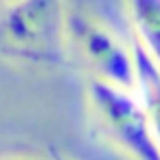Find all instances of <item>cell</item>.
<instances>
[{"mask_svg":"<svg viewBox=\"0 0 160 160\" xmlns=\"http://www.w3.org/2000/svg\"><path fill=\"white\" fill-rule=\"evenodd\" d=\"M64 0H11L0 9V57L55 68L66 62Z\"/></svg>","mask_w":160,"mask_h":160,"instance_id":"obj_1","label":"cell"},{"mask_svg":"<svg viewBox=\"0 0 160 160\" xmlns=\"http://www.w3.org/2000/svg\"><path fill=\"white\" fill-rule=\"evenodd\" d=\"M88 105L99 129L118 151L132 160H160V147L134 90L92 77Z\"/></svg>","mask_w":160,"mask_h":160,"instance_id":"obj_2","label":"cell"},{"mask_svg":"<svg viewBox=\"0 0 160 160\" xmlns=\"http://www.w3.org/2000/svg\"><path fill=\"white\" fill-rule=\"evenodd\" d=\"M68 42L75 44L81 59L94 72L97 79L114 86L134 88V53L110 29L86 13H68L66 20Z\"/></svg>","mask_w":160,"mask_h":160,"instance_id":"obj_3","label":"cell"},{"mask_svg":"<svg viewBox=\"0 0 160 160\" xmlns=\"http://www.w3.org/2000/svg\"><path fill=\"white\" fill-rule=\"evenodd\" d=\"M134 53V94L138 97L145 116L149 121V127L153 132V138L160 147V64L134 40L132 42Z\"/></svg>","mask_w":160,"mask_h":160,"instance_id":"obj_4","label":"cell"},{"mask_svg":"<svg viewBox=\"0 0 160 160\" xmlns=\"http://www.w3.org/2000/svg\"><path fill=\"white\" fill-rule=\"evenodd\" d=\"M134 40L160 64V0H127Z\"/></svg>","mask_w":160,"mask_h":160,"instance_id":"obj_5","label":"cell"},{"mask_svg":"<svg viewBox=\"0 0 160 160\" xmlns=\"http://www.w3.org/2000/svg\"><path fill=\"white\" fill-rule=\"evenodd\" d=\"M48 160H70L68 156H64L62 151H57V149H51V158Z\"/></svg>","mask_w":160,"mask_h":160,"instance_id":"obj_6","label":"cell"},{"mask_svg":"<svg viewBox=\"0 0 160 160\" xmlns=\"http://www.w3.org/2000/svg\"><path fill=\"white\" fill-rule=\"evenodd\" d=\"M5 160H48V158H5Z\"/></svg>","mask_w":160,"mask_h":160,"instance_id":"obj_7","label":"cell"}]
</instances>
